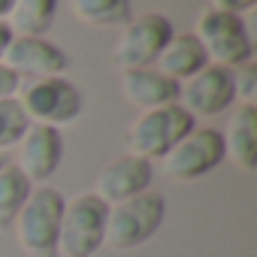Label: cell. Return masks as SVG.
Instances as JSON below:
<instances>
[{
  "mask_svg": "<svg viewBox=\"0 0 257 257\" xmlns=\"http://www.w3.org/2000/svg\"><path fill=\"white\" fill-rule=\"evenodd\" d=\"M206 64H209L206 61V52H203V46L197 43L194 34H173L170 43L164 46V52L158 55L155 70L161 76H167V79H173V82L182 85L194 73H200Z\"/></svg>",
  "mask_w": 257,
  "mask_h": 257,
  "instance_id": "9a60e30c",
  "label": "cell"
},
{
  "mask_svg": "<svg viewBox=\"0 0 257 257\" xmlns=\"http://www.w3.org/2000/svg\"><path fill=\"white\" fill-rule=\"evenodd\" d=\"M121 94L140 112L161 109L170 103H179V82L161 76L155 67H140V70H121Z\"/></svg>",
  "mask_w": 257,
  "mask_h": 257,
  "instance_id": "4fadbf2b",
  "label": "cell"
},
{
  "mask_svg": "<svg viewBox=\"0 0 257 257\" xmlns=\"http://www.w3.org/2000/svg\"><path fill=\"white\" fill-rule=\"evenodd\" d=\"M164 215H167V203L155 191H146V194L124 200V203H115L106 212L103 245H109L112 251H134V248L146 245L161 230Z\"/></svg>",
  "mask_w": 257,
  "mask_h": 257,
  "instance_id": "7a4b0ae2",
  "label": "cell"
},
{
  "mask_svg": "<svg viewBox=\"0 0 257 257\" xmlns=\"http://www.w3.org/2000/svg\"><path fill=\"white\" fill-rule=\"evenodd\" d=\"M61 215H64V194L49 185L34 188L13 221L19 248L28 257H58Z\"/></svg>",
  "mask_w": 257,
  "mask_h": 257,
  "instance_id": "6da1fadb",
  "label": "cell"
},
{
  "mask_svg": "<svg viewBox=\"0 0 257 257\" xmlns=\"http://www.w3.org/2000/svg\"><path fill=\"white\" fill-rule=\"evenodd\" d=\"M28 127L31 124H28V118L19 106V97L16 100H0V152L16 149Z\"/></svg>",
  "mask_w": 257,
  "mask_h": 257,
  "instance_id": "d6986e66",
  "label": "cell"
},
{
  "mask_svg": "<svg viewBox=\"0 0 257 257\" xmlns=\"http://www.w3.org/2000/svg\"><path fill=\"white\" fill-rule=\"evenodd\" d=\"M233 79L230 70L206 64L200 73H194L188 82L179 85V106L197 121V118H215L233 106Z\"/></svg>",
  "mask_w": 257,
  "mask_h": 257,
  "instance_id": "9c48e42d",
  "label": "cell"
},
{
  "mask_svg": "<svg viewBox=\"0 0 257 257\" xmlns=\"http://www.w3.org/2000/svg\"><path fill=\"white\" fill-rule=\"evenodd\" d=\"M55 13L58 0H16L7 16V28L13 31V37H46Z\"/></svg>",
  "mask_w": 257,
  "mask_h": 257,
  "instance_id": "2e32d148",
  "label": "cell"
},
{
  "mask_svg": "<svg viewBox=\"0 0 257 257\" xmlns=\"http://www.w3.org/2000/svg\"><path fill=\"white\" fill-rule=\"evenodd\" d=\"M221 161H224L221 131H215V127H194L185 140H179L161 158V170L173 182H197L209 176L212 170H218Z\"/></svg>",
  "mask_w": 257,
  "mask_h": 257,
  "instance_id": "52a82bcc",
  "label": "cell"
},
{
  "mask_svg": "<svg viewBox=\"0 0 257 257\" xmlns=\"http://www.w3.org/2000/svg\"><path fill=\"white\" fill-rule=\"evenodd\" d=\"M19 106L28 118V124H43V127H61L73 124L82 115V94L67 76H49L37 79L28 88L19 91Z\"/></svg>",
  "mask_w": 257,
  "mask_h": 257,
  "instance_id": "8992f818",
  "label": "cell"
},
{
  "mask_svg": "<svg viewBox=\"0 0 257 257\" xmlns=\"http://www.w3.org/2000/svg\"><path fill=\"white\" fill-rule=\"evenodd\" d=\"M73 16L91 28H112L131 22V0H70Z\"/></svg>",
  "mask_w": 257,
  "mask_h": 257,
  "instance_id": "e0dca14e",
  "label": "cell"
},
{
  "mask_svg": "<svg viewBox=\"0 0 257 257\" xmlns=\"http://www.w3.org/2000/svg\"><path fill=\"white\" fill-rule=\"evenodd\" d=\"M19 173L31 182V185H43L49 182L64 158V137L55 127H43V124H31L25 137L19 140Z\"/></svg>",
  "mask_w": 257,
  "mask_h": 257,
  "instance_id": "8fae6325",
  "label": "cell"
},
{
  "mask_svg": "<svg viewBox=\"0 0 257 257\" xmlns=\"http://www.w3.org/2000/svg\"><path fill=\"white\" fill-rule=\"evenodd\" d=\"M4 164H7V161H4V158H0V167H4Z\"/></svg>",
  "mask_w": 257,
  "mask_h": 257,
  "instance_id": "d4e9b609",
  "label": "cell"
},
{
  "mask_svg": "<svg viewBox=\"0 0 257 257\" xmlns=\"http://www.w3.org/2000/svg\"><path fill=\"white\" fill-rule=\"evenodd\" d=\"M194 127H197L194 118L179 103L140 112L137 121L131 124V131H127V149H131L127 155H137L152 164V161L164 158L179 140H185Z\"/></svg>",
  "mask_w": 257,
  "mask_h": 257,
  "instance_id": "277c9868",
  "label": "cell"
},
{
  "mask_svg": "<svg viewBox=\"0 0 257 257\" xmlns=\"http://www.w3.org/2000/svg\"><path fill=\"white\" fill-rule=\"evenodd\" d=\"M152 179H155V167L149 161H143L137 155H121L97 173L91 194L100 197L106 206H115L137 194H146L152 188Z\"/></svg>",
  "mask_w": 257,
  "mask_h": 257,
  "instance_id": "7c38bea8",
  "label": "cell"
},
{
  "mask_svg": "<svg viewBox=\"0 0 257 257\" xmlns=\"http://www.w3.org/2000/svg\"><path fill=\"white\" fill-rule=\"evenodd\" d=\"M224 158H230L242 173H251L257 164V106L236 103L233 115L221 134Z\"/></svg>",
  "mask_w": 257,
  "mask_h": 257,
  "instance_id": "5bb4252c",
  "label": "cell"
},
{
  "mask_svg": "<svg viewBox=\"0 0 257 257\" xmlns=\"http://www.w3.org/2000/svg\"><path fill=\"white\" fill-rule=\"evenodd\" d=\"M13 4H16V0H0V22H7V16H10Z\"/></svg>",
  "mask_w": 257,
  "mask_h": 257,
  "instance_id": "cb8c5ba5",
  "label": "cell"
},
{
  "mask_svg": "<svg viewBox=\"0 0 257 257\" xmlns=\"http://www.w3.org/2000/svg\"><path fill=\"white\" fill-rule=\"evenodd\" d=\"M0 64L10 67L19 79L28 76L31 82H37L49 76H64V70L70 67V58L64 55V49H58L46 37H13Z\"/></svg>",
  "mask_w": 257,
  "mask_h": 257,
  "instance_id": "30bf717a",
  "label": "cell"
},
{
  "mask_svg": "<svg viewBox=\"0 0 257 257\" xmlns=\"http://www.w3.org/2000/svg\"><path fill=\"white\" fill-rule=\"evenodd\" d=\"M10 43H13V31L7 28V22H0V58H4V52H7Z\"/></svg>",
  "mask_w": 257,
  "mask_h": 257,
  "instance_id": "603a6c76",
  "label": "cell"
},
{
  "mask_svg": "<svg viewBox=\"0 0 257 257\" xmlns=\"http://www.w3.org/2000/svg\"><path fill=\"white\" fill-rule=\"evenodd\" d=\"M31 191H34V185L19 173L16 164L0 167V227H13V221Z\"/></svg>",
  "mask_w": 257,
  "mask_h": 257,
  "instance_id": "ac0fdd59",
  "label": "cell"
},
{
  "mask_svg": "<svg viewBox=\"0 0 257 257\" xmlns=\"http://www.w3.org/2000/svg\"><path fill=\"white\" fill-rule=\"evenodd\" d=\"M109 206L94 194H76L64 200L61 230H58V257H91L103 245Z\"/></svg>",
  "mask_w": 257,
  "mask_h": 257,
  "instance_id": "5b68a950",
  "label": "cell"
},
{
  "mask_svg": "<svg viewBox=\"0 0 257 257\" xmlns=\"http://www.w3.org/2000/svg\"><path fill=\"white\" fill-rule=\"evenodd\" d=\"M173 22L161 13H140L131 16L115 43V64L121 70H140V67H155L158 55L173 37Z\"/></svg>",
  "mask_w": 257,
  "mask_h": 257,
  "instance_id": "ba28073f",
  "label": "cell"
},
{
  "mask_svg": "<svg viewBox=\"0 0 257 257\" xmlns=\"http://www.w3.org/2000/svg\"><path fill=\"white\" fill-rule=\"evenodd\" d=\"M19 91H22V79L10 67L0 64V100H16Z\"/></svg>",
  "mask_w": 257,
  "mask_h": 257,
  "instance_id": "44dd1931",
  "label": "cell"
},
{
  "mask_svg": "<svg viewBox=\"0 0 257 257\" xmlns=\"http://www.w3.org/2000/svg\"><path fill=\"white\" fill-rule=\"evenodd\" d=\"M194 37L203 46L206 61L212 67L236 70V67L248 64L251 55H254V40H251L248 25L242 22V16H230V13L206 7L197 16Z\"/></svg>",
  "mask_w": 257,
  "mask_h": 257,
  "instance_id": "3957f363",
  "label": "cell"
},
{
  "mask_svg": "<svg viewBox=\"0 0 257 257\" xmlns=\"http://www.w3.org/2000/svg\"><path fill=\"white\" fill-rule=\"evenodd\" d=\"M257 0H209L212 10H221V13H230V16H242L248 10H254Z\"/></svg>",
  "mask_w": 257,
  "mask_h": 257,
  "instance_id": "7402d4cb",
  "label": "cell"
},
{
  "mask_svg": "<svg viewBox=\"0 0 257 257\" xmlns=\"http://www.w3.org/2000/svg\"><path fill=\"white\" fill-rule=\"evenodd\" d=\"M230 79H233V100L254 106V97H257V67L248 61L242 67L230 70Z\"/></svg>",
  "mask_w": 257,
  "mask_h": 257,
  "instance_id": "ffe728a7",
  "label": "cell"
}]
</instances>
